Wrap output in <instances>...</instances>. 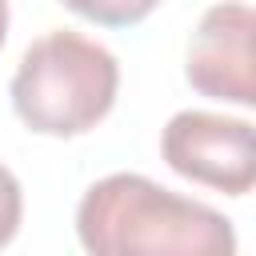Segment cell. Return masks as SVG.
<instances>
[{"mask_svg": "<svg viewBox=\"0 0 256 256\" xmlns=\"http://www.w3.org/2000/svg\"><path fill=\"white\" fill-rule=\"evenodd\" d=\"M76 236L88 256H236L224 212L136 172H112L84 192Z\"/></svg>", "mask_w": 256, "mask_h": 256, "instance_id": "cell-1", "label": "cell"}, {"mask_svg": "<svg viewBox=\"0 0 256 256\" xmlns=\"http://www.w3.org/2000/svg\"><path fill=\"white\" fill-rule=\"evenodd\" d=\"M120 64L104 44L72 28H52L20 56L12 108L40 136H80L112 112Z\"/></svg>", "mask_w": 256, "mask_h": 256, "instance_id": "cell-2", "label": "cell"}, {"mask_svg": "<svg viewBox=\"0 0 256 256\" xmlns=\"http://www.w3.org/2000/svg\"><path fill=\"white\" fill-rule=\"evenodd\" d=\"M160 152L184 180L208 184L228 196L256 188V124L216 112H176L164 128Z\"/></svg>", "mask_w": 256, "mask_h": 256, "instance_id": "cell-3", "label": "cell"}, {"mask_svg": "<svg viewBox=\"0 0 256 256\" xmlns=\"http://www.w3.org/2000/svg\"><path fill=\"white\" fill-rule=\"evenodd\" d=\"M184 72L200 96L256 108V8L212 4L192 32Z\"/></svg>", "mask_w": 256, "mask_h": 256, "instance_id": "cell-4", "label": "cell"}, {"mask_svg": "<svg viewBox=\"0 0 256 256\" xmlns=\"http://www.w3.org/2000/svg\"><path fill=\"white\" fill-rule=\"evenodd\" d=\"M72 12H80L84 20L92 24H104V28H128V24H140L160 0H64Z\"/></svg>", "mask_w": 256, "mask_h": 256, "instance_id": "cell-5", "label": "cell"}, {"mask_svg": "<svg viewBox=\"0 0 256 256\" xmlns=\"http://www.w3.org/2000/svg\"><path fill=\"white\" fill-rule=\"evenodd\" d=\"M20 216H24V196H20V180L0 164V248L16 236L20 228Z\"/></svg>", "mask_w": 256, "mask_h": 256, "instance_id": "cell-6", "label": "cell"}, {"mask_svg": "<svg viewBox=\"0 0 256 256\" xmlns=\"http://www.w3.org/2000/svg\"><path fill=\"white\" fill-rule=\"evenodd\" d=\"M4 36H8V0H0V48H4Z\"/></svg>", "mask_w": 256, "mask_h": 256, "instance_id": "cell-7", "label": "cell"}]
</instances>
